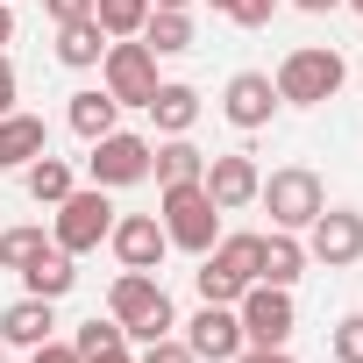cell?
Masks as SVG:
<instances>
[{
	"label": "cell",
	"mask_w": 363,
	"mask_h": 363,
	"mask_svg": "<svg viewBox=\"0 0 363 363\" xmlns=\"http://www.w3.org/2000/svg\"><path fill=\"white\" fill-rule=\"evenodd\" d=\"M93 22L107 29V43H121V36H143V22H150V0H93Z\"/></svg>",
	"instance_id": "cell-25"
},
{
	"label": "cell",
	"mask_w": 363,
	"mask_h": 363,
	"mask_svg": "<svg viewBox=\"0 0 363 363\" xmlns=\"http://www.w3.org/2000/svg\"><path fill=\"white\" fill-rule=\"evenodd\" d=\"M107 57V29L93 22V15H79V22H57V65H72V72H93Z\"/></svg>",
	"instance_id": "cell-20"
},
{
	"label": "cell",
	"mask_w": 363,
	"mask_h": 363,
	"mask_svg": "<svg viewBox=\"0 0 363 363\" xmlns=\"http://www.w3.org/2000/svg\"><path fill=\"white\" fill-rule=\"evenodd\" d=\"M36 250H50V242H43V228H8V235H0V271H22Z\"/></svg>",
	"instance_id": "cell-28"
},
{
	"label": "cell",
	"mask_w": 363,
	"mask_h": 363,
	"mask_svg": "<svg viewBox=\"0 0 363 363\" xmlns=\"http://www.w3.org/2000/svg\"><path fill=\"white\" fill-rule=\"evenodd\" d=\"M235 320H242V342H250V349H285L292 328H299L285 285H250V292L235 299Z\"/></svg>",
	"instance_id": "cell-7"
},
{
	"label": "cell",
	"mask_w": 363,
	"mask_h": 363,
	"mask_svg": "<svg viewBox=\"0 0 363 363\" xmlns=\"http://www.w3.org/2000/svg\"><path fill=\"white\" fill-rule=\"evenodd\" d=\"M342 8H356V15H363V0H342Z\"/></svg>",
	"instance_id": "cell-41"
},
{
	"label": "cell",
	"mask_w": 363,
	"mask_h": 363,
	"mask_svg": "<svg viewBox=\"0 0 363 363\" xmlns=\"http://www.w3.org/2000/svg\"><path fill=\"white\" fill-rule=\"evenodd\" d=\"M214 257H221L235 278H250V285H257V257H264V235H221V242H214Z\"/></svg>",
	"instance_id": "cell-26"
},
{
	"label": "cell",
	"mask_w": 363,
	"mask_h": 363,
	"mask_svg": "<svg viewBox=\"0 0 363 363\" xmlns=\"http://www.w3.org/2000/svg\"><path fill=\"white\" fill-rule=\"evenodd\" d=\"M29 363H79V349L72 342H43V349H29Z\"/></svg>",
	"instance_id": "cell-34"
},
{
	"label": "cell",
	"mask_w": 363,
	"mask_h": 363,
	"mask_svg": "<svg viewBox=\"0 0 363 363\" xmlns=\"http://www.w3.org/2000/svg\"><path fill=\"white\" fill-rule=\"evenodd\" d=\"M335 363H363V313L335 320Z\"/></svg>",
	"instance_id": "cell-29"
},
{
	"label": "cell",
	"mask_w": 363,
	"mask_h": 363,
	"mask_svg": "<svg viewBox=\"0 0 363 363\" xmlns=\"http://www.w3.org/2000/svg\"><path fill=\"white\" fill-rule=\"evenodd\" d=\"M200 171H207V150H200L193 135L150 143V178H157V186H200Z\"/></svg>",
	"instance_id": "cell-15"
},
{
	"label": "cell",
	"mask_w": 363,
	"mask_h": 363,
	"mask_svg": "<svg viewBox=\"0 0 363 363\" xmlns=\"http://www.w3.org/2000/svg\"><path fill=\"white\" fill-rule=\"evenodd\" d=\"M22 186H29V200H36V207H57V200L72 193V164L43 150L36 164H22Z\"/></svg>",
	"instance_id": "cell-23"
},
{
	"label": "cell",
	"mask_w": 363,
	"mask_h": 363,
	"mask_svg": "<svg viewBox=\"0 0 363 363\" xmlns=\"http://www.w3.org/2000/svg\"><path fill=\"white\" fill-rule=\"evenodd\" d=\"M15 93H22V79H15V65H8V50H0V114H15Z\"/></svg>",
	"instance_id": "cell-32"
},
{
	"label": "cell",
	"mask_w": 363,
	"mask_h": 363,
	"mask_svg": "<svg viewBox=\"0 0 363 363\" xmlns=\"http://www.w3.org/2000/svg\"><path fill=\"white\" fill-rule=\"evenodd\" d=\"M271 15H278V0H228V22L235 29H264Z\"/></svg>",
	"instance_id": "cell-30"
},
{
	"label": "cell",
	"mask_w": 363,
	"mask_h": 363,
	"mask_svg": "<svg viewBox=\"0 0 363 363\" xmlns=\"http://www.w3.org/2000/svg\"><path fill=\"white\" fill-rule=\"evenodd\" d=\"M135 363H200V356H193L186 342H171V335H164V342H150V349H143Z\"/></svg>",
	"instance_id": "cell-31"
},
{
	"label": "cell",
	"mask_w": 363,
	"mask_h": 363,
	"mask_svg": "<svg viewBox=\"0 0 363 363\" xmlns=\"http://www.w3.org/2000/svg\"><path fill=\"white\" fill-rule=\"evenodd\" d=\"M143 114L157 121V135H193V121H200V93H193V86H178V79H164V86L150 93Z\"/></svg>",
	"instance_id": "cell-19"
},
{
	"label": "cell",
	"mask_w": 363,
	"mask_h": 363,
	"mask_svg": "<svg viewBox=\"0 0 363 363\" xmlns=\"http://www.w3.org/2000/svg\"><path fill=\"white\" fill-rule=\"evenodd\" d=\"M8 36H15V8H0V50H8Z\"/></svg>",
	"instance_id": "cell-37"
},
{
	"label": "cell",
	"mask_w": 363,
	"mask_h": 363,
	"mask_svg": "<svg viewBox=\"0 0 363 363\" xmlns=\"http://www.w3.org/2000/svg\"><path fill=\"white\" fill-rule=\"evenodd\" d=\"M114 114H121L114 93H107V86H86V93H72V114H65V121H72L79 143H100V135L114 128Z\"/></svg>",
	"instance_id": "cell-21"
},
{
	"label": "cell",
	"mask_w": 363,
	"mask_h": 363,
	"mask_svg": "<svg viewBox=\"0 0 363 363\" xmlns=\"http://www.w3.org/2000/svg\"><path fill=\"white\" fill-rule=\"evenodd\" d=\"M299 271H306V242L292 235V228H271L264 235V257H257V285H299Z\"/></svg>",
	"instance_id": "cell-16"
},
{
	"label": "cell",
	"mask_w": 363,
	"mask_h": 363,
	"mask_svg": "<svg viewBox=\"0 0 363 363\" xmlns=\"http://www.w3.org/2000/svg\"><path fill=\"white\" fill-rule=\"evenodd\" d=\"M200 186H207V200H214L221 214H235V207H250V200H257L264 171H257V157H250V150H221V157H207Z\"/></svg>",
	"instance_id": "cell-10"
},
{
	"label": "cell",
	"mask_w": 363,
	"mask_h": 363,
	"mask_svg": "<svg viewBox=\"0 0 363 363\" xmlns=\"http://www.w3.org/2000/svg\"><path fill=\"white\" fill-rule=\"evenodd\" d=\"M0 363H8V342H0Z\"/></svg>",
	"instance_id": "cell-42"
},
{
	"label": "cell",
	"mask_w": 363,
	"mask_h": 363,
	"mask_svg": "<svg viewBox=\"0 0 363 363\" xmlns=\"http://www.w3.org/2000/svg\"><path fill=\"white\" fill-rule=\"evenodd\" d=\"M86 363H135L128 349H107V356H86Z\"/></svg>",
	"instance_id": "cell-38"
},
{
	"label": "cell",
	"mask_w": 363,
	"mask_h": 363,
	"mask_svg": "<svg viewBox=\"0 0 363 363\" xmlns=\"http://www.w3.org/2000/svg\"><path fill=\"white\" fill-rule=\"evenodd\" d=\"M50 150V128L36 114H0V171H22Z\"/></svg>",
	"instance_id": "cell-18"
},
{
	"label": "cell",
	"mask_w": 363,
	"mask_h": 363,
	"mask_svg": "<svg viewBox=\"0 0 363 363\" xmlns=\"http://www.w3.org/2000/svg\"><path fill=\"white\" fill-rule=\"evenodd\" d=\"M157 221L171 235V250H186V257H207L221 242V207L207 200V186H157Z\"/></svg>",
	"instance_id": "cell-3"
},
{
	"label": "cell",
	"mask_w": 363,
	"mask_h": 363,
	"mask_svg": "<svg viewBox=\"0 0 363 363\" xmlns=\"http://www.w3.org/2000/svg\"><path fill=\"white\" fill-rule=\"evenodd\" d=\"M363 257V214L356 207H320L306 221V264H328V271H349Z\"/></svg>",
	"instance_id": "cell-8"
},
{
	"label": "cell",
	"mask_w": 363,
	"mask_h": 363,
	"mask_svg": "<svg viewBox=\"0 0 363 363\" xmlns=\"http://www.w3.org/2000/svg\"><path fill=\"white\" fill-rule=\"evenodd\" d=\"M150 8H193V0H150Z\"/></svg>",
	"instance_id": "cell-39"
},
{
	"label": "cell",
	"mask_w": 363,
	"mask_h": 363,
	"mask_svg": "<svg viewBox=\"0 0 363 363\" xmlns=\"http://www.w3.org/2000/svg\"><path fill=\"white\" fill-rule=\"evenodd\" d=\"M271 86H278L285 107H320V100H335V93L349 86V65H342L335 43H306V50H292V57L278 65Z\"/></svg>",
	"instance_id": "cell-2"
},
{
	"label": "cell",
	"mask_w": 363,
	"mask_h": 363,
	"mask_svg": "<svg viewBox=\"0 0 363 363\" xmlns=\"http://www.w3.org/2000/svg\"><path fill=\"white\" fill-rule=\"evenodd\" d=\"M100 86L114 93V107H150V93L164 86V79H157V50H150L143 36L107 43V57H100Z\"/></svg>",
	"instance_id": "cell-6"
},
{
	"label": "cell",
	"mask_w": 363,
	"mask_h": 363,
	"mask_svg": "<svg viewBox=\"0 0 363 363\" xmlns=\"http://www.w3.org/2000/svg\"><path fill=\"white\" fill-rule=\"evenodd\" d=\"M22 285H29V292H36V299H65V292H72V285H79V257H72V250H57V242H50V250H36V257H29V264H22Z\"/></svg>",
	"instance_id": "cell-17"
},
{
	"label": "cell",
	"mask_w": 363,
	"mask_h": 363,
	"mask_svg": "<svg viewBox=\"0 0 363 363\" xmlns=\"http://www.w3.org/2000/svg\"><path fill=\"white\" fill-rule=\"evenodd\" d=\"M207 8H214V15H228V0H207Z\"/></svg>",
	"instance_id": "cell-40"
},
{
	"label": "cell",
	"mask_w": 363,
	"mask_h": 363,
	"mask_svg": "<svg viewBox=\"0 0 363 363\" xmlns=\"http://www.w3.org/2000/svg\"><path fill=\"white\" fill-rule=\"evenodd\" d=\"M114 257H121V271H157L164 264V250H171V235H164V221L157 214H114Z\"/></svg>",
	"instance_id": "cell-13"
},
{
	"label": "cell",
	"mask_w": 363,
	"mask_h": 363,
	"mask_svg": "<svg viewBox=\"0 0 363 363\" xmlns=\"http://www.w3.org/2000/svg\"><path fill=\"white\" fill-rule=\"evenodd\" d=\"M193 285H200V299H207V306H235V299L250 292V278H235V271H228V264H221L214 250L200 257V271H193Z\"/></svg>",
	"instance_id": "cell-24"
},
{
	"label": "cell",
	"mask_w": 363,
	"mask_h": 363,
	"mask_svg": "<svg viewBox=\"0 0 363 363\" xmlns=\"http://www.w3.org/2000/svg\"><path fill=\"white\" fill-rule=\"evenodd\" d=\"M72 349H79V363H86V356H107V349H128V335H121V320L107 313V320H86V328L72 335Z\"/></svg>",
	"instance_id": "cell-27"
},
{
	"label": "cell",
	"mask_w": 363,
	"mask_h": 363,
	"mask_svg": "<svg viewBox=\"0 0 363 363\" xmlns=\"http://www.w3.org/2000/svg\"><path fill=\"white\" fill-rule=\"evenodd\" d=\"M235 363H292V356H285V349H242Z\"/></svg>",
	"instance_id": "cell-35"
},
{
	"label": "cell",
	"mask_w": 363,
	"mask_h": 363,
	"mask_svg": "<svg viewBox=\"0 0 363 363\" xmlns=\"http://www.w3.org/2000/svg\"><path fill=\"white\" fill-rule=\"evenodd\" d=\"M107 313L121 320V335L128 342H164L171 328H178V313H171V299H164V285H157V271H121L114 278V292H107Z\"/></svg>",
	"instance_id": "cell-1"
},
{
	"label": "cell",
	"mask_w": 363,
	"mask_h": 363,
	"mask_svg": "<svg viewBox=\"0 0 363 363\" xmlns=\"http://www.w3.org/2000/svg\"><path fill=\"white\" fill-rule=\"evenodd\" d=\"M257 200L271 207V228H292V235H306V221L328 207V186L306 171V164H285V171H271L264 186H257Z\"/></svg>",
	"instance_id": "cell-5"
},
{
	"label": "cell",
	"mask_w": 363,
	"mask_h": 363,
	"mask_svg": "<svg viewBox=\"0 0 363 363\" xmlns=\"http://www.w3.org/2000/svg\"><path fill=\"white\" fill-rule=\"evenodd\" d=\"M43 15L50 22H79V15H93V0H43Z\"/></svg>",
	"instance_id": "cell-33"
},
{
	"label": "cell",
	"mask_w": 363,
	"mask_h": 363,
	"mask_svg": "<svg viewBox=\"0 0 363 363\" xmlns=\"http://www.w3.org/2000/svg\"><path fill=\"white\" fill-rule=\"evenodd\" d=\"M107 235H114V200H107V186H72V193L57 200L50 242L72 250V257H86V250H100Z\"/></svg>",
	"instance_id": "cell-4"
},
{
	"label": "cell",
	"mask_w": 363,
	"mask_h": 363,
	"mask_svg": "<svg viewBox=\"0 0 363 363\" xmlns=\"http://www.w3.org/2000/svg\"><path fill=\"white\" fill-rule=\"evenodd\" d=\"M292 8H306V15H335L342 0H292Z\"/></svg>",
	"instance_id": "cell-36"
},
{
	"label": "cell",
	"mask_w": 363,
	"mask_h": 363,
	"mask_svg": "<svg viewBox=\"0 0 363 363\" xmlns=\"http://www.w3.org/2000/svg\"><path fill=\"white\" fill-rule=\"evenodd\" d=\"M93 157H86V171H93V186H107V193H121V186H143L150 178V143L143 135H128V128H107L100 143H86Z\"/></svg>",
	"instance_id": "cell-9"
},
{
	"label": "cell",
	"mask_w": 363,
	"mask_h": 363,
	"mask_svg": "<svg viewBox=\"0 0 363 363\" xmlns=\"http://www.w3.org/2000/svg\"><path fill=\"white\" fill-rule=\"evenodd\" d=\"M278 107H285V100H278L271 72H235V79H228V93H221V114H228L242 135L271 128V114H278Z\"/></svg>",
	"instance_id": "cell-12"
},
{
	"label": "cell",
	"mask_w": 363,
	"mask_h": 363,
	"mask_svg": "<svg viewBox=\"0 0 363 363\" xmlns=\"http://www.w3.org/2000/svg\"><path fill=\"white\" fill-rule=\"evenodd\" d=\"M186 349L200 356V363H235L250 342H242V320H235V306H207L200 299V313L186 320Z\"/></svg>",
	"instance_id": "cell-11"
},
{
	"label": "cell",
	"mask_w": 363,
	"mask_h": 363,
	"mask_svg": "<svg viewBox=\"0 0 363 363\" xmlns=\"http://www.w3.org/2000/svg\"><path fill=\"white\" fill-rule=\"evenodd\" d=\"M50 328H57V299H36V292H22L8 313H0V342L8 349H43Z\"/></svg>",
	"instance_id": "cell-14"
},
{
	"label": "cell",
	"mask_w": 363,
	"mask_h": 363,
	"mask_svg": "<svg viewBox=\"0 0 363 363\" xmlns=\"http://www.w3.org/2000/svg\"><path fill=\"white\" fill-rule=\"evenodd\" d=\"M143 43H150L157 57H186V50H193V15H186V8H150Z\"/></svg>",
	"instance_id": "cell-22"
},
{
	"label": "cell",
	"mask_w": 363,
	"mask_h": 363,
	"mask_svg": "<svg viewBox=\"0 0 363 363\" xmlns=\"http://www.w3.org/2000/svg\"><path fill=\"white\" fill-rule=\"evenodd\" d=\"M0 8H15V0H0Z\"/></svg>",
	"instance_id": "cell-43"
}]
</instances>
